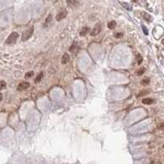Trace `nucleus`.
Returning a JSON list of instances; mask_svg holds the SVG:
<instances>
[{
	"label": "nucleus",
	"instance_id": "7",
	"mask_svg": "<svg viewBox=\"0 0 164 164\" xmlns=\"http://www.w3.org/2000/svg\"><path fill=\"white\" fill-rule=\"evenodd\" d=\"M69 60H70V56H69V54H67V53L63 54V56H62V63L67 64L69 62Z\"/></svg>",
	"mask_w": 164,
	"mask_h": 164
},
{
	"label": "nucleus",
	"instance_id": "19",
	"mask_svg": "<svg viewBox=\"0 0 164 164\" xmlns=\"http://www.w3.org/2000/svg\"><path fill=\"white\" fill-rule=\"evenodd\" d=\"M34 71H29V72H27L26 73V75H25V78H30V77H32L33 75H34Z\"/></svg>",
	"mask_w": 164,
	"mask_h": 164
},
{
	"label": "nucleus",
	"instance_id": "6",
	"mask_svg": "<svg viewBox=\"0 0 164 164\" xmlns=\"http://www.w3.org/2000/svg\"><path fill=\"white\" fill-rule=\"evenodd\" d=\"M142 16H143V18L146 21H148V22H151L153 21V17L151 16V15H149V13H147V12H143L142 13Z\"/></svg>",
	"mask_w": 164,
	"mask_h": 164
},
{
	"label": "nucleus",
	"instance_id": "8",
	"mask_svg": "<svg viewBox=\"0 0 164 164\" xmlns=\"http://www.w3.org/2000/svg\"><path fill=\"white\" fill-rule=\"evenodd\" d=\"M78 48H79V46H78V44H77V42H74L73 44H71V48H70V52H76V50H78Z\"/></svg>",
	"mask_w": 164,
	"mask_h": 164
},
{
	"label": "nucleus",
	"instance_id": "2",
	"mask_svg": "<svg viewBox=\"0 0 164 164\" xmlns=\"http://www.w3.org/2000/svg\"><path fill=\"white\" fill-rule=\"evenodd\" d=\"M33 32H34V26H31V27H30V28L27 30V31L23 33L21 40H22V41L27 40L28 39H30V38L31 37V35H33Z\"/></svg>",
	"mask_w": 164,
	"mask_h": 164
},
{
	"label": "nucleus",
	"instance_id": "4",
	"mask_svg": "<svg viewBox=\"0 0 164 164\" xmlns=\"http://www.w3.org/2000/svg\"><path fill=\"white\" fill-rule=\"evenodd\" d=\"M67 11L65 8H62L60 10V12L58 13L57 16H56V20H57L58 21H60L62 19H64L66 16H67Z\"/></svg>",
	"mask_w": 164,
	"mask_h": 164
},
{
	"label": "nucleus",
	"instance_id": "9",
	"mask_svg": "<svg viewBox=\"0 0 164 164\" xmlns=\"http://www.w3.org/2000/svg\"><path fill=\"white\" fill-rule=\"evenodd\" d=\"M67 6L70 7V8H74V7L77 6L78 4L76 0H67Z\"/></svg>",
	"mask_w": 164,
	"mask_h": 164
},
{
	"label": "nucleus",
	"instance_id": "24",
	"mask_svg": "<svg viewBox=\"0 0 164 164\" xmlns=\"http://www.w3.org/2000/svg\"><path fill=\"white\" fill-rule=\"evenodd\" d=\"M5 85H6L5 82L3 81V80H2V81H1V90H3V89L5 87Z\"/></svg>",
	"mask_w": 164,
	"mask_h": 164
},
{
	"label": "nucleus",
	"instance_id": "22",
	"mask_svg": "<svg viewBox=\"0 0 164 164\" xmlns=\"http://www.w3.org/2000/svg\"><path fill=\"white\" fill-rule=\"evenodd\" d=\"M142 28H143V31L144 32V34H145L146 35H149V32H148V30H147V28L145 27V26H144V25H142Z\"/></svg>",
	"mask_w": 164,
	"mask_h": 164
},
{
	"label": "nucleus",
	"instance_id": "3",
	"mask_svg": "<svg viewBox=\"0 0 164 164\" xmlns=\"http://www.w3.org/2000/svg\"><path fill=\"white\" fill-rule=\"evenodd\" d=\"M101 31H102V25H101L100 23H98V24H96L94 25V27L91 31L90 35L91 36H96V35H98V34H99V33L101 32Z\"/></svg>",
	"mask_w": 164,
	"mask_h": 164
},
{
	"label": "nucleus",
	"instance_id": "21",
	"mask_svg": "<svg viewBox=\"0 0 164 164\" xmlns=\"http://www.w3.org/2000/svg\"><path fill=\"white\" fill-rule=\"evenodd\" d=\"M114 36L116 38H121L123 36V33H116V34H114Z\"/></svg>",
	"mask_w": 164,
	"mask_h": 164
},
{
	"label": "nucleus",
	"instance_id": "20",
	"mask_svg": "<svg viewBox=\"0 0 164 164\" xmlns=\"http://www.w3.org/2000/svg\"><path fill=\"white\" fill-rule=\"evenodd\" d=\"M122 5H123L126 9L130 10H130H132V7H130V6L129 4H128V3H122Z\"/></svg>",
	"mask_w": 164,
	"mask_h": 164
},
{
	"label": "nucleus",
	"instance_id": "13",
	"mask_svg": "<svg viewBox=\"0 0 164 164\" xmlns=\"http://www.w3.org/2000/svg\"><path fill=\"white\" fill-rule=\"evenodd\" d=\"M149 92H150L149 90H142V91H140V94L137 95V98H140V97H142V96H144V95L149 94Z\"/></svg>",
	"mask_w": 164,
	"mask_h": 164
},
{
	"label": "nucleus",
	"instance_id": "11",
	"mask_svg": "<svg viewBox=\"0 0 164 164\" xmlns=\"http://www.w3.org/2000/svg\"><path fill=\"white\" fill-rule=\"evenodd\" d=\"M153 102H154V100L153 99V98H144V99L142 100V103H144V104H147V105H149V104L153 103Z\"/></svg>",
	"mask_w": 164,
	"mask_h": 164
},
{
	"label": "nucleus",
	"instance_id": "14",
	"mask_svg": "<svg viewBox=\"0 0 164 164\" xmlns=\"http://www.w3.org/2000/svg\"><path fill=\"white\" fill-rule=\"evenodd\" d=\"M150 83V79L149 78V77H144L143 80H142V81H141V84H142L143 85H148Z\"/></svg>",
	"mask_w": 164,
	"mask_h": 164
},
{
	"label": "nucleus",
	"instance_id": "12",
	"mask_svg": "<svg viewBox=\"0 0 164 164\" xmlns=\"http://www.w3.org/2000/svg\"><path fill=\"white\" fill-rule=\"evenodd\" d=\"M116 25H117V23L115 21H111L107 23V28L110 30H114L115 27H116Z\"/></svg>",
	"mask_w": 164,
	"mask_h": 164
},
{
	"label": "nucleus",
	"instance_id": "16",
	"mask_svg": "<svg viewBox=\"0 0 164 164\" xmlns=\"http://www.w3.org/2000/svg\"><path fill=\"white\" fill-rule=\"evenodd\" d=\"M51 19H52V15L48 14V17L45 19V22H44V26H48V25L51 22Z\"/></svg>",
	"mask_w": 164,
	"mask_h": 164
},
{
	"label": "nucleus",
	"instance_id": "23",
	"mask_svg": "<svg viewBox=\"0 0 164 164\" xmlns=\"http://www.w3.org/2000/svg\"><path fill=\"white\" fill-rule=\"evenodd\" d=\"M158 128H159V129H161V130H164V122H162L161 124H159Z\"/></svg>",
	"mask_w": 164,
	"mask_h": 164
},
{
	"label": "nucleus",
	"instance_id": "10",
	"mask_svg": "<svg viewBox=\"0 0 164 164\" xmlns=\"http://www.w3.org/2000/svg\"><path fill=\"white\" fill-rule=\"evenodd\" d=\"M89 31H90V28L88 27V26H85V27H83L81 29V31L80 32V35L81 36H85V35H86Z\"/></svg>",
	"mask_w": 164,
	"mask_h": 164
},
{
	"label": "nucleus",
	"instance_id": "15",
	"mask_svg": "<svg viewBox=\"0 0 164 164\" xmlns=\"http://www.w3.org/2000/svg\"><path fill=\"white\" fill-rule=\"evenodd\" d=\"M136 61H137L138 65H140V64H141V62H142V61H143V58H142V56H141L140 53H137V54H136Z\"/></svg>",
	"mask_w": 164,
	"mask_h": 164
},
{
	"label": "nucleus",
	"instance_id": "18",
	"mask_svg": "<svg viewBox=\"0 0 164 164\" xmlns=\"http://www.w3.org/2000/svg\"><path fill=\"white\" fill-rule=\"evenodd\" d=\"M42 78H43V73L41 72V73L39 74L38 76H37V78L35 79V82H36V83H39V82L42 80Z\"/></svg>",
	"mask_w": 164,
	"mask_h": 164
},
{
	"label": "nucleus",
	"instance_id": "17",
	"mask_svg": "<svg viewBox=\"0 0 164 164\" xmlns=\"http://www.w3.org/2000/svg\"><path fill=\"white\" fill-rule=\"evenodd\" d=\"M144 71H145V68H144V67L140 68V70L137 71V75H142L143 74H144Z\"/></svg>",
	"mask_w": 164,
	"mask_h": 164
},
{
	"label": "nucleus",
	"instance_id": "1",
	"mask_svg": "<svg viewBox=\"0 0 164 164\" xmlns=\"http://www.w3.org/2000/svg\"><path fill=\"white\" fill-rule=\"evenodd\" d=\"M17 38H18V33L17 32H12L9 35L8 39H6V44H14V43L16 41V39H17Z\"/></svg>",
	"mask_w": 164,
	"mask_h": 164
},
{
	"label": "nucleus",
	"instance_id": "5",
	"mask_svg": "<svg viewBox=\"0 0 164 164\" xmlns=\"http://www.w3.org/2000/svg\"><path fill=\"white\" fill-rule=\"evenodd\" d=\"M30 86V84L29 82H26V81H23L21 82L19 85H18V87H17V90L19 91H22V90H25L26 89H28Z\"/></svg>",
	"mask_w": 164,
	"mask_h": 164
},
{
	"label": "nucleus",
	"instance_id": "25",
	"mask_svg": "<svg viewBox=\"0 0 164 164\" xmlns=\"http://www.w3.org/2000/svg\"><path fill=\"white\" fill-rule=\"evenodd\" d=\"M162 148H163V149H164V144H163V146H162Z\"/></svg>",
	"mask_w": 164,
	"mask_h": 164
}]
</instances>
